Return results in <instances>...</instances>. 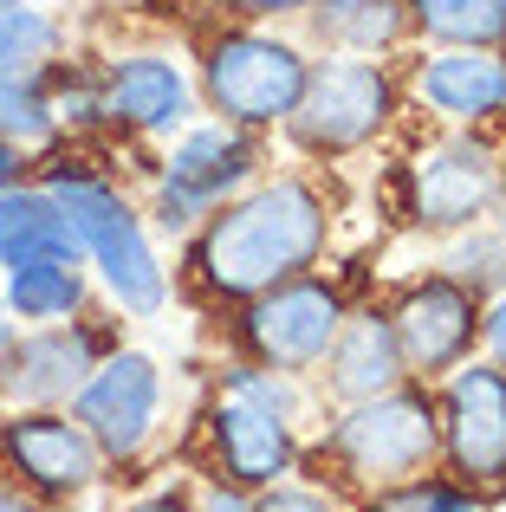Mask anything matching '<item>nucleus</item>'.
<instances>
[{
  "label": "nucleus",
  "instance_id": "obj_1",
  "mask_svg": "<svg viewBox=\"0 0 506 512\" xmlns=\"http://www.w3.org/2000/svg\"><path fill=\"white\" fill-rule=\"evenodd\" d=\"M325 240H331V201L299 175H273V182L221 201L208 234L195 240V279L208 299L247 305L286 279L312 273Z\"/></svg>",
  "mask_w": 506,
  "mask_h": 512
},
{
  "label": "nucleus",
  "instance_id": "obj_2",
  "mask_svg": "<svg viewBox=\"0 0 506 512\" xmlns=\"http://www.w3.org/2000/svg\"><path fill=\"white\" fill-rule=\"evenodd\" d=\"M39 188H46V195L59 201V214L72 221L78 253H85V266H98L104 292H111L130 318L163 312L169 279H163V266H156V253H150V234H143L137 208H130L111 182L78 175V169H59V163L46 169V182H39Z\"/></svg>",
  "mask_w": 506,
  "mask_h": 512
},
{
  "label": "nucleus",
  "instance_id": "obj_3",
  "mask_svg": "<svg viewBox=\"0 0 506 512\" xmlns=\"http://www.w3.org/2000/svg\"><path fill=\"white\" fill-rule=\"evenodd\" d=\"M331 461L344 467V480L383 493V487H409L435 467L442 454V409H435L429 389H383L370 402H351L331 428Z\"/></svg>",
  "mask_w": 506,
  "mask_h": 512
},
{
  "label": "nucleus",
  "instance_id": "obj_4",
  "mask_svg": "<svg viewBox=\"0 0 506 512\" xmlns=\"http://www.w3.org/2000/svg\"><path fill=\"white\" fill-rule=\"evenodd\" d=\"M390 111H396V78L377 59H325L305 72V91L292 104L286 130L312 156H351L377 143Z\"/></svg>",
  "mask_w": 506,
  "mask_h": 512
},
{
  "label": "nucleus",
  "instance_id": "obj_5",
  "mask_svg": "<svg viewBox=\"0 0 506 512\" xmlns=\"http://www.w3.org/2000/svg\"><path fill=\"white\" fill-rule=\"evenodd\" d=\"M305 59L292 39H273V33H221L202 59V91L208 104L221 111V124H241V130H260V124H286L292 104L305 91Z\"/></svg>",
  "mask_w": 506,
  "mask_h": 512
},
{
  "label": "nucleus",
  "instance_id": "obj_6",
  "mask_svg": "<svg viewBox=\"0 0 506 512\" xmlns=\"http://www.w3.org/2000/svg\"><path fill=\"white\" fill-rule=\"evenodd\" d=\"M344 318H351L344 312V292L325 286V279H312V273H299V279H286V286L247 299L241 338L266 370L299 376V370H318V363H325V350L344 331Z\"/></svg>",
  "mask_w": 506,
  "mask_h": 512
},
{
  "label": "nucleus",
  "instance_id": "obj_7",
  "mask_svg": "<svg viewBox=\"0 0 506 512\" xmlns=\"http://www.w3.org/2000/svg\"><path fill=\"white\" fill-rule=\"evenodd\" d=\"M163 415V370L143 350H111L91 363V376L72 396V422L98 441L104 461H137Z\"/></svg>",
  "mask_w": 506,
  "mask_h": 512
},
{
  "label": "nucleus",
  "instance_id": "obj_8",
  "mask_svg": "<svg viewBox=\"0 0 506 512\" xmlns=\"http://www.w3.org/2000/svg\"><path fill=\"white\" fill-rule=\"evenodd\" d=\"M435 409H442V454L455 480L481 493H506V370L455 363Z\"/></svg>",
  "mask_w": 506,
  "mask_h": 512
},
{
  "label": "nucleus",
  "instance_id": "obj_9",
  "mask_svg": "<svg viewBox=\"0 0 506 512\" xmlns=\"http://www.w3.org/2000/svg\"><path fill=\"white\" fill-rule=\"evenodd\" d=\"M0 467H13L20 487L46 500H78L98 487L104 454L65 409H20L0 422Z\"/></svg>",
  "mask_w": 506,
  "mask_h": 512
},
{
  "label": "nucleus",
  "instance_id": "obj_10",
  "mask_svg": "<svg viewBox=\"0 0 506 512\" xmlns=\"http://www.w3.org/2000/svg\"><path fill=\"white\" fill-rule=\"evenodd\" d=\"M500 150L481 137H442L416 156L409 169V214L435 234H461L474 227L500 195Z\"/></svg>",
  "mask_w": 506,
  "mask_h": 512
},
{
  "label": "nucleus",
  "instance_id": "obj_11",
  "mask_svg": "<svg viewBox=\"0 0 506 512\" xmlns=\"http://www.w3.org/2000/svg\"><path fill=\"white\" fill-rule=\"evenodd\" d=\"M390 331L416 376H448L481 344V292H468L455 273H429L396 299Z\"/></svg>",
  "mask_w": 506,
  "mask_h": 512
},
{
  "label": "nucleus",
  "instance_id": "obj_12",
  "mask_svg": "<svg viewBox=\"0 0 506 512\" xmlns=\"http://www.w3.org/2000/svg\"><path fill=\"white\" fill-rule=\"evenodd\" d=\"M91 363H98V331H85L78 318L33 325L0 350V396L20 409H65L91 376Z\"/></svg>",
  "mask_w": 506,
  "mask_h": 512
},
{
  "label": "nucleus",
  "instance_id": "obj_13",
  "mask_svg": "<svg viewBox=\"0 0 506 512\" xmlns=\"http://www.w3.org/2000/svg\"><path fill=\"white\" fill-rule=\"evenodd\" d=\"M208 435H215V454H221V474L228 487L241 493H266L292 474L299 461V441H292V422L260 402H241V396H221L215 415H208Z\"/></svg>",
  "mask_w": 506,
  "mask_h": 512
},
{
  "label": "nucleus",
  "instance_id": "obj_14",
  "mask_svg": "<svg viewBox=\"0 0 506 512\" xmlns=\"http://www.w3.org/2000/svg\"><path fill=\"white\" fill-rule=\"evenodd\" d=\"M98 98H104V117H111V124L150 130V137L182 130L189 111H195V91H189V78H182V65L163 59V52H130V59H117L111 72H104Z\"/></svg>",
  "mask_w": 506,
  "mask_h": 512
},
{
  "label": "nucleus",
  "instance_id": "obj_15",
  "mask_svg": "<svg viewBox=\"0 0 506 512\" xmlns=\"http://www.w3.org/2000/svg\"><path fill=\"white\" fill-rule=\"evenodd\" d=\"M416 104L448 124H487L506 111V59L474 46H442L416 65Z\"/></svg>",
  "mask_w": 506,
  "mask_h": 512
},
{
  "label": "nucleus",
  "instance_id": "obj_16",
  "mask_svg": "<svg viewBox=\"0 0 506 512\" xmlns=\"http://www.w3.org/2000/svg\"><path fill=\"white\" fill-rule=\"evenodd\" d=\"M253 169H260V156H253V143L241 137V124H195V130H182V143L169 150L163 182L208 214L215 201L241 195L253 182Z\"/></svg>",
  "mask_w": 506,
  "mask_h": 512
},
{
  "label": "nucleus",
  "instance_id": "obj_17",
  "mask_svg": "<svg viewBox=\"0 0 506 512\" xmlns=\"http://www.w3.org/2000/svg\"><path fill=\"white\" fill-rule=\"evenodd\" d=\"M396 383H409V363H403V344L390 331V312L344 318V331L325 350V389L338 402H370Z\"/></svg>",
  "mask_w": 506,
  "mask_h": 512
},
{
  "label": "nucleus",
  "instance_id": "obj_18",
  "mask_svg": "<svg viewBox=\"0 0 506 512\" xmlns=\"http://www.w3.org/2000/svg\"><path fill=\"white\" fill-rule=\"evenodd\" d=\"M26 260H78L85 266L72 221L59 214V201L39 182L0 188V273H7V266H26Z\"/></svg>",
  "mask_w": 506,
  "mask_h": 512
},
{
  "label": "nucleus",
  "instance_id": "obj_19",
  "mask_svg": "<svg viewBox=\"0 0 506 512\" xmlns=\"http://www.w3.org/2000/svg\"><path fill=\"white\" fill-rule=\"evenodd\" d=\"M0 299L20 325H65L85 305V273L78 260H26L0 273Z\"/></svg>",
  "mask_w": 506,
  "mask_h": 512
},
{
  "label": "nucleus",
  "instance_id": "obj_20",
  "mask_svg": "<svg viewBox=\"0 0 506 512\" xmlns=\"http://www.w3.org/2000/svg\"><path fill=\"white\" fill-rule=\"evenodd\" d=\"M318 33L344 52H390L409 33V7L403 0H318Z\"/></svg>",
  "mask_w": 506,
  "mask_h": 512
},
{
  "label": "nucleus",
  "instance_id": "obj_21",
  "mask_svg": "<svg viewBox=\"0 0 506 512\" xmlns=\"http://www.w3.org/2000/svg\"><path fill=\"white\" fill-rule=\"evenodd\" d=\"M409 26H422L442 46L500 52L506 46V0H403Z\"/></svg>",
  "mask_w": 506,
  "mask_h": 512
},
{
  "label": "nucleus",
  "instance_id": "obj_22",
  "mask_svg": "<svg viewBox=\"0 0 506 512\" xmlns=\"http://www.w3.org/2000/svg\"><path fill=\"white\" fill-rule=\"evenodd\" d=\"M65 46V26L26 0H0V78H46Z\"/></svg>",
  "mask_w": 506,
  "mask_h": 512
},
{
  "label": "nucleus",
  "instance_id": "obj_23",
  "mask_svg": "<svg viewBox=\"0 0 506 512\" xmlns=\"http://www.w3.org/2000/svg\"><path fill=\"white\" fill-rule=\"evenodd\" d=\"M52 137H59V117H52L46 78H0V143L39 150Z\"/></svg>",
  "mask_w": 506,
  "mask_h": 512
},
{
  "label": "nucleus",
  "instance_id": "obj_24",
  "mask_svg": "<svg viewBox=\"0 0 506 512\" xmlns=\"http://www.w3.org/2000/svg\"><path fill=\"white\" fill-rule=\"evenodd\" d=\"M448 273H455L468 292H500L506 286V234L487 227V221L461 227L455 247H448Z\"/></svg>",
  "mask_w": 506,
  "mask_h": 512
},
{
  "label": "nucleus",
  "instance_id": "obj_25",
  "mask_svg": "<svg viewBox=\"0 0 506 512\" xmlns=\"http://www.w3.org/2000/svg\"><path fill=\"white\" fill-rule=\"evenodd\" d=\"M228 396H241V402H260V409H273V415H299V396H292V383H286V370H234L228 376Z\"/></svg>",
  "mask_w": 506,
  "mask_h": 512
},
{
  "label": "nucleus",
  "instance_id": "obj_26",
  "mask_svg": "<svg viewBox=\"0 0 506 512\" xmlns=\"http://www.w3.org/2000/svg\"><path fill=\"white\" fill-rule=\"evenodd\" d=\"M247 512H338V500L318 493V487H286V480H279V487H266Z\"/></svg>",
  "mask_w": 506,
  "mask_h": 512
},
{
  "label": "nucleus",
  "instance_id": "obj_27",
  "mask_svg": "<svg viewBox=\"0 0 506 512\" xmlns=\"http://www.w3.org/2000/svg\"><path fill=\"white\" fill-rule=\"evenodd\" d=\"M46 98H52V117H59V124H91V117H104V98L91 85H78V78L59 85V91H46Z\"/></svg>",
  "mask_w": 506,
  "mask_h": 512
},
{
  "label": "nucleus",
  "instance_id": "obj_28",
  "mask_svg": "<svg viewBox=\"0 0 506 512\" xmlns=\"http://www.w3.org/2000/svg\"><path fill=\"white\" fill-rule=\"evenodd\" d=\"M481 338H487V363H500V370H506V286L494 292V305L481 312Z\"/></svg>",
  "mask_w": 506,
  "mask_h": 512
},
{
  "label": "nucleus",
  "instance_id": "obj_29",
  "mask_svg": "<svg viewBox=\"0 0 506 512\" xmlns=\"http://www.w3.org/2000/svg\"><path fill=\"white\" fill-rule=\"evenodd\" d=\"M370 512H429V480H409V487H383Z\"/></svg>",
  "mask_w": 506,
  "mask_h": 512
},
{
  "label": "nucleus",
  "instance_id": "obj_30",
  "mask_svg": "<svg viewBox=\"0 0 506 512\" xmlns=\"http://www.w3.org/2000/svg\"><path fill=\"white\" fill-rule=\"evenodd\" d=\"M228 13H241V20H279V13H305L318 7V0H221Z\"/></svg>",
  "mask_w": 506,
  "mask_h": 512
},
{
  "label": "nucleus",
  "instance_id": "obj_31",
  "mask_svg": "<svg viewBox=\"0 0 506 512\" xmlns=\"http://www.w3.org/2000/svg\"><path fill=\"white\" fill-rule=\"evenodd\" d=\"M429 512H481L468 500V487H429Z\"/></svg>",
  "mask_w": 506,
  "mask_h": 512
},
{
  "label": "nucleus",
  "instance_id": "obj_32",
  "mask_svg": "<svg viewBox=\"0 0 506 512\" xmlns=\"http://www.w3.org/2000/svg\"><path fill=\"white\" fill-rule=\"evenodd\" d=\"M26 182V150H13V143H0V188Z\"/></svg>",
  "mask_w": 506,
  "mask_h": 512
},
{
  "label": "nucleus",
  "instance_id": "obj_33",
  "mask_svg": "<svg viewBox=\"0 0 506 512\" xmlns=\"http://www.w3.org/2000/svg\"><path fill=\"white\" fill-rule=\"evenodd\" d=\"M253 500H247V493L241 487H215V493H208V506L202 512H247Z\"/></svg>",
  "mask_w": 506,
  "mask_h": 512
},
{
  "label": "nucleus",
  "instance_id": "obj_34",
  "mask_svg": "<svg viewBox=\"0 0 506 512\" xmlns=\"http://www.w3.org/2000/svg\"><path fill=\"white\" fill-rule=\"evenodd\" d=\"M124 512H195L182 493H150V500H137V506H124Z\"/></svg>",
  "mask_w": 506,
  "mask_h": 512
},
{
  "label": "nucleus",
  "instance_id": "obj_35",
  "mask_svg": "<svg viewBox=\"0 0 506 512\" xmlns=\"http://www.w3.org/2000/svg\"><path fill=\"white\" fill-rule=\"evenodd\" d=\"M0 512H39L33 500H26L20 487H7V480H0Z\"/></svg>",
  "mask_w": 506,
  "mask_h": 512
},
{
  "label": "nucleus",
  "instance_id": "obj_36",
  "mask_svg": "<svg viewBox=\"0 0 506 512\" xmlns=\"http://www.w3.org/2000/svg\"><path fill=\"white\" fill-rule=\"evenodd\" d=\"M13 338H20V318H13V312H7V299H0V350H7Z\"/></svg>",
  "mask_w": 506,
  "mask_h": 512
}]
</instances>
